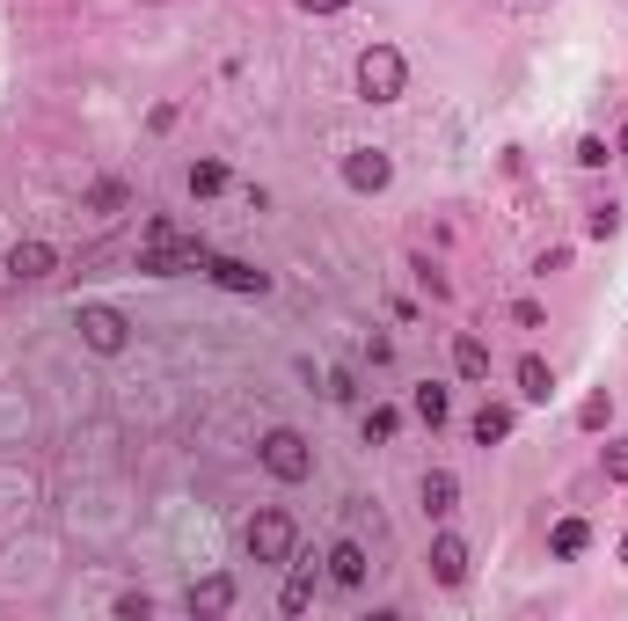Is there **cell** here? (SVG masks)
Returning a JSON list of instances; mask_svg holds the SVG:
<instances>
[{
	"label": "cell",
	"mask_w": 628,
	"mask_h": 621,
	"mask_svg": "<svg viewBox=\"0 0 628 621\" xmlns=\"http://www.w3.org/2000/svg\"><path fill=\"white\" fill-rule=\"evenodd\" d=\"M212 248L197 242V234H183L175 220H146V248H140V271H154V278H183V271H205Z\"/></svg>",
	"instance_id": "6da1fadb"
},
{
	"label": "cell",
	"mask_w": 628,
	"mask_h": 621,
	"mask_svg": "<svg viewBox=\"0 0 628 621\" xmlns=\"http://www.w3.org/2000/svg\"><path fill=\"white\" fill-rule=\"evenodd\" d=\"M402 89H409L402 52L395 44H366V52H358V95H366V103H395Z\"/></svg>",
	"instance_id": "7a4b0ae2"
},
{
	"label": "cell",
	"mask_w": 628,
	"mask_h": 621,
	"mask_svg": "<svg viewBox=\"0 0 628 621\" xmlns=\"http://www.w3.org/2000/svg\"><path fill=\"white\" fill-rule=\"evenodd\" d=\"M256 461L271 468V476H278V482H307V476H314V446L300 439V431H285V425H278V431H263Z\"/></svg>",
	"instance_id": "3957f363"
},
{
	"label": "cell",
	"mask_w": 628,
	"mask_h": 621,
	"mask_svg": "<svg viewBox=\"0 0 628 621\" xmlns=\"http://www.w3.org/2000/svg\"><path fill=\"white\" fill-rule=\"evenodd\" d=\"M73 329H81V344H88L95 358H118L124 344H132V322H124L118 307H103V301H88L81 315H73Z\"/></svg>",
	"instance_id": "277c9868"
},
{
	"label": "cell",
	"mask_w": 628,
	"mask_h": 621,
	"mask_svg": "<svg viewBox=\"0 0 628 621\" xmlns=\"http://www.w3.org/2000/svg\"><path fill=\"white\" fill-rule=\"evenodd\" d=\"M242 549H249V563H293V519L285 512H256L242 527Z\"/></svg>",
	"instance_id": "5b68a950"
},
{
	"label": "cell",
	"mask_w": 628,
	"mask_h": 621,
	"mask_svg": "<svg viewBox=\"0 0 628 621\" xmlns=\"http://www.w3.org/2000/svg\"><path fill=\"white\" fill-rule=\"evenodd\" d=\"M344 183L351 191H387V183H395V161H387L381 146H358V154H344Z\"/></svg>",
	"instance_id": "8992f818"
},
{
	"label": "cell",
	"mask_w": 628,
	"mask_h": 621,
	"mask_svg": "<svg viewBox=\"0 0 628 621\" xmlns=\"http://www.w3.org/2000/svg\"><path fill=\"white\" fill-rule=\"evenodd\" d=\"M205 278H212V285H227V293H271V271L242 264V256H212Z\"/></svg>",
	"instance_id": "52a82bcc"
},
{
	"label": "cell",
	"mask_w": 628,
	"mask_h": 621,
	"mask_svg": "<svg viewBox=\"0 0 628 621\" xmlns=\"http://www.w3.org/2000/svg\"><path fill=\"white\" fill-rule=\"evenodd\" d=\"M432 578H438V586H468V541L438 533V541H432Z\"/></svg>",
	"instance_id": "ba28073f"
},
{
	"label": "cell",
	"mask_w": 628,
	"mask_h": 621,
	"mask_svg": "<svg viewBox=\"0 0 628 621\" xmlns=\"http://www.w3.org/2000/svg\"><path fill=\"white\" fill-rule=\"evenodd\" d=\"M52 242H16L8 248V278H52Z\"/></svg>",
	"instance_id": "9c48e42d"
},
{
	"label": "cell",
	"mask_w": 628,
	"mask_h": 621,
	"mask_svg": "<svg viewBox=\"0 0 628 621\" xmlns=\"http://www.w3.org/2000/svg\"><path fill=\"white\" fill-rule=\"evenodd\" d=\"M366 549H358V541H336V549H330V578H336V586H344V592H358V586H366Z\"/></svg>",
	"instance_id": "30bf717a"
},
{
	"label": "cell",
	"mask_w": 628,
	"mask_h": 621,
	"mask_svg": "<svg viewBox=\"0 0 628 621\" xmlns=\"http://www.w3.org/2000/svg\"><path fill=\"white\" fill-rule=\"evenodd\" d=\"M227 607H234V578L227 570H212V578L191 586V614H227Z\"/></svg>",
	"instance_id": "8fae6325"
},
{
	"label": "cell",
	"mask_w": 628,
	"mask_h": 621,
	"mask_svg": "<svg viewBox=\"0 0 628 621\" xmlns=\"http://www.w3.org/2000/svg\"><path fill=\"white\" fill-rule=\"evenodd\" d=\"M314 586H322V570H314V563H293V578H285V592H278V607H285V614H307Z\"/></svg>",
	"instance_id": "7c38bea8"
},
{
	"label": "cell",
	"mask_w": 628,
	"mask_h": 621,
	"mask_svg": "<svg viewBox=\"0 0 628 621\" xmlns=\"http://www.w3.org/2000/svg\"><path fill=\"white\" fill-rule=\"evenodd\" d=\"M454 373L460 380H489V344L483 337H454Z\"/></svg>",
	"instance_id": "4fadbf2b"
},
{
	"label": "cell",
	"mask_w": 628,
	"mask_h": 621,
	"mask_svg": "<svg viewBox=\"0 0 628 621\" xmlns=\"http://www.w3.org/2000/svg\"><path fill=\"white\" fill-rule=\"evenodd\" d=\"M475 446H497V439H511V409L505 403H483V409H475Z\"/></svg>",
	"instance_id": "5bb4252c"
},
{
	"label": "cell",
	"mask_w": 628,
	"mask_h": 621,
	"mask_svg": "<svg viewBox=\"0 0 628 621\" xmlns=\"http://www.w3.org/2000/svg\"><path fill=\"white\" fill-rule=\"evenodd\" d=\"M519 395H526V403H548V395H556V373H548V358H519Z\"/></svg>",
	"instance_id": "9a60e30c"
},
{
	"label": "cell",
	"mask_w": 628,
	"mask_h": 621,
	"mask_svg": "<svg viewBox=\"0 0 628 621\" xmlns=\"http://www.w3.org/2000/svg\"><path fill=\"white\" fill-rule=\"evenodd\" d=\"M454 497H460V482L446 476V468H432V476H424V512H432V519L454 512Z\"/></svg>",
	"instance_id": "2e32d148"
},
{
	"label": "cell",
	"mask_w": 628,
	"mask_h": 621,
	"mask_svg": "<svg viewBox=\"0 0 628 621\" xmlns=\"http://www.w3.org/2000/svg\"><path fill=\"white\" fill-rule=\"evenodd\" d=\"M548 549H556V556H585V549H592V527H585V519H556Z\"/></svg>",
	"instance_id": "e0dca14e"
},
{
	"label": "cell",
	"mask_w": 628,
	"mask_h": 621,
	"mask_svg": "<svg viewBox=\"0 0 628 621\" xmlns=\"http://www.w3.org/2000/svg\"><path fill=\"white\" fill-rule=\"evenodd\" d=\"M446 409H454V395H446V388H438V380H424V388H417V417H424V425H446Z\"/></svg>",
	"instance_id": "ac0fdd59"
},
{
	"label": "cell",
	"mask_w": 628,
	"mask_h": 621,
	"mask_svg": "<svg viewBox=\"0 0 628 621\" xmlns=\"http://www.w3.org/2000/svg\"><path fill=\"white\" fill-rule=\"evenodd\" d=\"M227 191V161H191V197Z\"/></svg>",
	"instance_id": "d6986e66"
},
{
	"label": "cell",
	"mask_w": 628,
	"mask_h": 621,
	"mask_svg": "<svg viewBox=\"0 0 628 621\" xmlns=\"http://www.w3.org/2000/svg\"><path fill=\"white\" fill-rule=\"evenodd\" d=\"M395 439V409H366V446Z\"/></svg>",
	"instance_id": "ffe728a7"
},
{
	"label": "cell",
	"mask_w": 628,
	"mask_h": 621,
	"mask_svg": "<svg viewBox=\"0 0 628 621\" xmlns=\"http://www.w3.org/2000/svg\"><path fill=\"white\" fill-rule=\"evenodd\" d=\"M607 417H614V403H607V395H592V403L577 409V425H585V431H599V425H607Z\"/></svg>",
	"instance_id": "44dd1931"
},
{
	"label": "cell",
	"mask_w": 628,
	"mask_h": 621,
	"mask_svg": "<svg viewBox=\"0 0 628 621\" xmlns=\"http://www.w3.org/2000/svg\"><path fill=\"white\" fill-rule=\"evenodd\" d=\"M146 614H154V600H146V592H124V600H118V621H146Z\"/></svg>",
	"instance_id": "7402d4cb"
},
{
	"label": "cell",
	"mask_w": 628,
	"mask_h": 621,
	"mask_svg": "<svg viewBox=\"0 0 628 621\" xmlns=\"http://www.w3.org/2000/svg\"><path fill=\"white\" fill-rule=\"evenodd\" d=\"M577 161H585V169H607V140H599V132L592 140H577Z\"/></svg>",
	"instance_id": "603a6c76"
},
{
	"label": "cell",
	"mask_w": 628,
	"mask_h": 621,
	"mask_svg": "<svg viewBox=\"0 0 628 621\" xmlns=\"http://www.w3.org/2000/svg\"><path fill=\"white\" fill-rule=\"evenodd\" d=\"M592 234H599V242H607V234H621V213H614V205H599V213H592Z\"/></svg>",
	"instance_id": "cb8c5ba5"
},
{
	"label": "cell",
	"mask_w": 628,
	"mask_h": 621,
	"mask_svg": "<svg viewBox=\"0 0 628 621\" xmlns=\"http://www.w3.org/2000/svg\"><path fill=\"white\" fill-rule=\"evenodd\" d=\"M607 476H614V482H628V446H621V439L607 446Z\"/></svg>",
	"instance_id": "d4e9b609"
},
{
	"label": "cell",
	"mask_w": 628,
	"mask_h": 621,
	"mask_svg": "<svg viewBox=\"0 0 628 621\" xmlns=\"http://www.w3.org/2000/svg\"><path fill=\"white\" fill-rule=\"evenodd\" d=\"M307 16H336V8H351V0H300Z\"/></svg>",
	"instance_id": "484cf974"
},
{
	"label": "cell",
	"mask_w": 628,
	"mask_h": 621,
	"mask_svg": "<svg viewBox=\"0 0 628 621\" xmlns=\"http://www.w3.org/2000/svg\"><path fill=\"white\" fill-rule=\"evenodd\" d=\"M621 563H628V533H621Z\"/></svg>",
	"instance_id": "4316f807"
}]
</instances>
